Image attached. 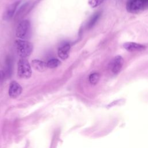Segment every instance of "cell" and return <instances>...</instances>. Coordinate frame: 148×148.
I'll list each match as a JSON object with an SVG mask.
<instances>
[{"mask_svg":"<svg viewBox=\"0 0 148 148\" xmlns=\"http://www.w3.org/2000/svg\"><path fill=\"white\" fill-rule=\"evenodd\" d=\"M14 44L17 53L21 58H25L30 56L32 52L33 45L29 41L17 39L15 41Z\"/></svg>","mask_w":148,"mask_h":148,"instance_id":"6da1fadb","label":"cell"},{"mask_svg":"<svg viewBox=\"0 0 148 148\" xmlns=\"http://www.w3.org/2000/svg\"><path fill=\"white\" fill-rule=\"evenodd\" d=\"M148 9V0H128L127 10L131 13H138Z\"/></svg>","mask_w":148,"mask_h":148,"instance_id":"7a4b0ae2","label":"cell"},{"mask_svg":"<svg viewBox=\"0 0 148 148\" xmlns=\"http://www.w3.org/2000/svg\"><path fill=\"white\" fill-rule=\"evenodd\" d=\"M17 75L22 79H28L32 75L31 65L26 58H20L17 64Z\"/></svg>","mask_w":148,"mask_h":148,"instance_id":"3957f363","label":"cell"},{"mask_svg":"<svg viewBox=\"0 0 148 148\" xmlns=\"http://www.w3.org/2000/svg\"><path fill=\"white\" fill-rule=\"evenodd\" d=\"M31 29V23L28 20L21 21L16 31V36L20 39H25L28 36Z\"/></svg>","mask_w":148,"mask_h":148,"instance_id":"277c9868","label":"cell"},{"mask_svg":"<svg viewBox=\"0 0 148 148\" xmlns=\"http://www.w3.org/2000/svg\"><path fill=\"white\" fill-rule=\"evenodd\" d=\"M124 59L121 56H116L110 62L109 68L110 71L114 75L118 74L124 65Z\"/></svg>","mask_w":148,"mask_h":148,"instance_id":"5b68a950","label":"cell"},{"mask_svg":"<svg viewBox=\"0 0 148 148\" xmlns=\"http://www.w3.org/2000/svg\"><path fill=\"white\" fill-rule=\"evenodd\" d=\"M22 87L16 82L12 81L9 88V95L12 98H17L22 92Z\"/></svg>","mask_w":148,"mask_h":148,"instance_id":"8992f818","label":"cell"},{"mask_svg":"<svg viewBox=\"0 0 148 148\" xmlns=\"http://www.w3.org/2000/svg\"><path fill=\"white\" fill-rule=\"evenodd\" d=\"M20 1L14 2L6 8L3 14V19L4 20H9L12 18L16 12L17 6L20 4Z\"/></svg>","mask_w":148,"mask_h":148,"instance_id":"52a82bcc","label":"cell"},{"mask_svg":"<svg viewBox=\"0 0 148 148\" xmlns=\"http://www.w3.org/2000/svg\"><path fill=\"white\" fill-rule=\"evenodd\" d=\"M123 47L128 51H138L143 50L146 49V46L145 45L132 42L124 43L123 44Z\"/></svg>","mask_w":148,"mask_h":148,"instance_id":"ba28073f","label":"cell"},{"mask_svg":"<svg viewBox=\"0 0 148 148\" xmlns=\"http://www.w3.org/2000/svg\"><path fill=\"white\" fill-rule=\"evenodd\" d=\"M70 49L71 46L69 43H66L60 47L58 49V57L62 60L67 59L69 55Z\"/></svg>","mask_w":148,"mask_h":148,"instance_id":"9c48e42d","label":"cell"},{"mask_svg":"<svg viewBox=\"0 0 148 148\" xmlns=\"http://www.w3.org/2000/svg\"><path fill=\"white\" fill-rule=\"evenodd\" d=\"M31 65L35 70L40 72L45 71L47 68L46 62L39 60H33L31 61Z\"/></svg>","mask_w":148,"mask_h":148,"instance_id":"30bf717a","label":"cell"},{"mask_svg":"<svg viewBox=\"0 0 148 148\" xmlns=\"http://www.w3.org/2000/svg\"><path fill=\"white\" fill-rule=\"evenodd\" d=\"M100 16H101L100 12H97V13L94 14L88 23L87 27L88 28H91L92 27H93L94 25V24L97 23V21L98 20V18H99Z\"/></svg>","mask_w":148,"mask_h":148,"instance_id":"8fae6325","label":"cell"},{"mask_svg":"<svg viewBox=\"0 0 148 148\" xmlns=\"http://www.w3.org/2000/svg\"><path fill=\"white\" fill-rule=\"evenodd\" d=\"M47 68H50V69H53L58 67L60 64L61 62L60 60L56 58H52L49 60L47 62Z\"/></svg>","mask_w":148,"mask_h":148,"instance_id":"7c38bea8","label":"cell"},{"mask_svg":"<svg viewBox=\"0 0 148 148\" xmlns=\"http://www.w3.org/2000/svg\"><path fill=\"white\" fill-rule=\"evenodd\" d=\"M100 75L98 72H94L89 76V82L91 84L95 85L99 80Z\"/></svg>","mask_w":148,"mask_h":148,"instance_id":"4fadbf2b","label":"cell"},{"mask_svg":"<svg viewBox=\"0 0 148 148\" xmlns=\"http://www.w3.org/2000/svg\"><path fill=\"white\" fill-rule=\"evenodd\" d=\"M104 0H88V3L91 8H96L100 5Z\"/></svg>","mask_w":148,"mask_h":148,"instance_id":"5bb4252c","label":"cell"}]
</instances>
